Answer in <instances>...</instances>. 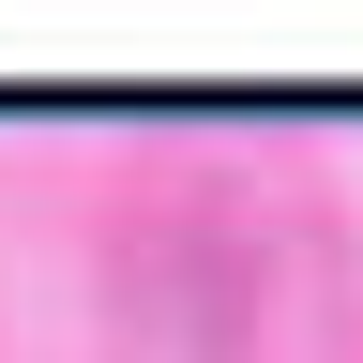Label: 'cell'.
Masks as SVG:
<instances>
[{"label":"cell","mask_w":363,"mask_h":363,"mask_svg":"<svg viewBox=\"0 0 363 363\" xmlns=\"http://www.w3.org/2000/svg\"><path fill=\"white\" fill-rule=\"evenodd\" d=\"M288 303H303V242H288V227L242 242L212 197H152V227H136V318H152L167 348L257 363L272 333H288Z\"/></svg>","instance_id":"1"}]
</instances>
